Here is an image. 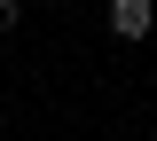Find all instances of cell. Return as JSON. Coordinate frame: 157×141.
Here are the masks:
<instances>
[{
	"label": "cell",
	"mask_w": 157,
	"mask_h": 141,
	"mask_svg": "<svg viewBox=\"0 0 157 141\" xmlns=\"http://www.w3.org/2000/svg\"><path fill=\"white\" fill-rule=\"evenodd\" d=\"M110 32H118L126 47L149 39V32H157V0H110Z\"/></svg>",
	"instance_id": "6da1fadb"
},
{
	"label": "cell",
	"mask_w": 157,
	"mask_h": 141,
	"mask_svg": "<svg viewBox=\"0 0 157 141\" xmlns=\"http://www.w3.org/2000/svg\"><path fill=\"white\" fill-rule=\"evenodd\" d=\"M16 24H24V0H0V39H8Z\"/></svg>",
	"instance_id": "7a4b0ae2"
}]
</instances>
